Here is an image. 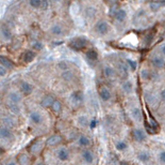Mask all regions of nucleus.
Returning <instances> with one entry per match:
<instances>
[{
    "mask_svg": "<svg viewBox=\"0 0 165 165\" xmlns=\"http://www.w3.org/2000/svg\"><path fill=\"white\" fill-rule=\"evenodd\" d=\"M69 45H70L71 48L76 49V51H80V49H82V48H84V47H85L86 40H85V38H82V36H80V38L74 39V40L69 43Z\"/></svg>",
    "mask_w": 165,
    "mask_h": 165,
    "instance_id": "f257e3e1",
    "label": "nucleus"
},
{
    "mask_svg": "<svg viewBox=\"0 0 165 165\" xmlns=\"http://www.w3.org/2000/svg\"><path fill=\"white\" fill-rule=\"evenodd\" d=\"M62 136L60 135V134H53V135H51L50 137L47 140L46 142V145L49 147H53V146H56V145H59L61 142H62Z\"/></svg>",
    "mask_w": 165,
    "mask_h": 165,
    "instance_id": "f03ea898",
    "label": "nucleus"
},
{
    "mask_svg": "<svg viewBox=\"0 0 165 165\" xmlns=\"http://www.w3.org/2000/svg\"><path fill=\"white\" fill-rule=\"evenodd\" d=\"M13 137L12 130L9 127H0V138L2 140H11Z\"/></svg>",
    "mask_w": 165,
    "mask_h": 165,
    "instance_id": "7ed1b4c3",
    "label": "nucleus"
},
{
    "mask_svg": "<svg viewBox=\"0 0 165 165\" xmlns=\"http://www.w3.org/2000/svg\"><path fill=\"white\" fill-rule=\"evenodd\" d=\"M20 90L25 95H29V94H31L32 91H33V86L28 82H21Z\"/></svg>",
    "mask_w": 165,
    "mask_h": 165,
    "instance_id": "20e7f679",
    "label": "nucleus"
},
{
    "mask_svg": "<svg viewBox=\"0 0 165 165\" xmlns=\"http://www.w3.org/2000/svg\"><path fill=\"white\" fill-rule=\"evenodd\" d=\"M56 157H58V159L60 160V161H62V162L67 161V160H68V158H69L68 150H67L66 148H60L58 150V152H56Z\"/></svg>",
    "mask_w": 165,
    "mask_h": 165,
    "instance_id": "39448f33",
    "label": "nucleus"
},
{
    "mask_svg": "<svg viewBox=\"0 0 165 165\" xmlns=\"http://www.w3.org/2000/svg\"><path fill=\"white\" fill-rule=\"evenodd\" d=\"M96 31L99 34H106L109 31V25L106 21H99L96 25Z\"/></svg>",
    "mask_w": 165,
    "mask_h": 165,
    "instance_id": "423d86ee",
    "label": "nucleus"
},
{
    "mask_svg": "<svg viewBox=\"0 0 165 165\" xmlns=\"http://www.w3.org/2000/svg\"><path fill=\"white\" fill-rule=\"evenodd\" d=\"M132 135H133V138L136 140V142L141 143V142H144V140H146V135H145V133L140 129L134 130V131L132 132Z\"/></svg>",
    "mask_w": 165,
    "mask_h": 165,
    "instance_id": "0eeeda50",
    "label": "nucleus"
},
{
    "mask_svg": "<svg viewBox=\"0 0 165 165\" xmlns=\"http://www.w3.org/2000/svg\"><path fill=\"white\" fill-rule=\"evenodd\" d=\"M30 120L35 125H41L43 122V116L38 112H32L30 114Z\"/></svg>",
    "mask_w": 165,
    "mask_h": 165,
    "instance_id": "6e6552de",
    "label": "nucleus"
},
{
    "mask_svg": "<svg viewBox=\"0 0 165 165\" xmlns=\"http://www.w3.org/2000/svg\"><path fill=\"white\" fill-rule=\"evenodd\" d=\"M82 159L85 163L88 164H92L93 161H94V155H93L92 151L90 150H84L82 151Z\"/></svg>",
    "mask_w": 165,
    "mask_h": 165,
    "instance_id": "1a4fd4ad",
    "label": "nucleus"
},
{
    "mask_svg": "<svg viewBox=\"0 0 165 165\" xmlns=\"http://www.w3.org/2000/svg\"><path fill=\"white\" fill-rule=\"evenodd\" d=\"M42 147H43L42 142H41V140H36V142H34L33 144L31 145L29 150L31 151V153H33V155H38V153L42 150Z\"/></svg>",
    "mask_w": 165,
    "mask_h": 165,
    "instance_id": "9d476101",
    "label": "nucleus"
},
{
    "mask_svg": "<svg viewBox=\"0 0 165 165\" xmlns=\"http://www.w3.org/2000/svg\"><path fill=\"white\" fill-rule=\"evenodd\" d=\"M0 63H1V66L4 67L6 70L14 68V63L12 62V60H10L8 57H4V56H0Z\"/></svg>",
    "mask_w": 165,
    "mask_h": 165,
    "instance_id": "9b49d317",
    "label": "nucleus"
},
{
    "mask_svg": "<svg viewBox=\"0 0 165 165\" xmlns=\"http://www.w3.org/2000/svg\"><path fill=\"white\" fill-rule=\"evenodd\" d=\"M9 100H10L11 103L18 104L21 101V95L20 93L16 92V91H12V92L9 93Z\"/></svg>",
    "mask_w": 165,
    "mask_h": 165,
    "instance_id": "f8f14e48",
    "label": "nucleus"
},
{
    "mask_svg": "<svg viewBox=\"0 0 165 165\" xmlns=\"http://www.w3.org/2000/svg\"><path fill=\"white\" fill-rule=\"evenodd\" d=\"M35 58V54L33 53V52L31 51H27L23 53V55L21 56V59H23V62H26V63H29V62L33 61V59Z\"/></svg>",
    "mask_w": 165,
    "mask_h": 165,
    "instance_id": "ddd939ff",
    "label": "nucleus"
},
{
    "mask_svg": "<svg viewBox=\"0 0 165 165\" xmlns=\"http://www.w3.org/2000/svg\"><path fill=\"white\" fill-rule=\"evenodd\" d=\"M99 95H100V98H101L102 101H109V100L111 99L110 90L108 88H106V87H102V88L99 90Z\"/></svg>",
    "mask_w": 165,
    "mask_h": 165,
    "instance_id": "4468645a",
    "label": "nucleus"
},
{
    "mask_svg": "<svg viewBox=\"0 0 165 165\" xmlns=\"http://www.w3.org/2000/svg\"><path fill=\"white\" fill-rule=\"evenodd\" d=\"M53 101H55V99H53L52 95H45L42 100V105L44 107H51Z\"/></svg>",
    "mask_w": 165,
    "mask_h": 165,
    "instance_id": "2eb2a0df",
    "label": "nucleus"
},
{
    "mask_svg": "<svg viewBox=\"0 0 165 165\" xmlns=\"http://www.w3.org/2000/svg\"><path fill=\"white\" fill-rule=\"evenodd\" d=\"M17 162L19 163V165H29L30 159L26 153H21V155H19L18 158H17Z\"/></svg>",
    "mask_w": 165,
    "mask_h": 165,
    "instance_id": "dca6fc26",
    "label": "nucleus"
},
{
    "mask_svg": "<svg viewBox=\"0 0 165 165\" xmlns=\"http://www.w3.org/2000/svg\"><path fill=\"white\" fill-rule=\"evenodd\" d=\"M51 109H52L53 113H56V114H60L61 112H62V104H61V102L59 101V100H55L52 103V105H51Z\"/></svg>",
    "mask_w": 165,
    "mask_h": 165,
    "instance_id": "f3484780",
    "label": "nucleus"
},
{
    "mask_svg": "<svg viewBox=\"0 0 165 165\" xmlns=\"http://www.w3.org/2000/svg\"><path fill=\"white\" fill-rule=\"evenodd\" d=\"M71 99H73V101L75 102V103H80V102H82V100H83V94H82L81 91H75V92H73V94H71Z\"/></svg>",
    "mask_w": 165,
    "mask_h": 165,
    "instance_id": "a211bd4d",
    "label": "nucleus"
},
{
    "mask_svg": "<svg viewBox=\"0 0 165 165\" xmlns=\"http://www.w3.org/2000/svg\"><path fill=\"white\" fill-rule=\"evenodd\" d=\"M126 17H127V13H126V11L123 10V9H120V10H118L115 13V18L118 21H124L126 19Z\"/></svg>",
    "mask_w": 165,
    "mask_h": 165,
    "instance_id": "6ab92c4d",
    "label": "nucleus"
},
{
    "mask_svg": "<svg viewBox=\"0 0 165 165\" xmlns=\"http://www.w3.org/2000/svg\"><path fill=\"white\" fill-rule=\"evenodd\" d=\"M78 143H79V145H80V146H82V147H88V145L91 144L90 140H88L85 135H80L79 140H78Z\"/></svg>",
    "mask_w": 165,
    "mask_h": 165,
    "instance_id": "aec40b11",
    "label": "nucleus"
},
{
    "mask_svg": "<svg viewBox=\"0 0 165 165\" xmlns=\"http://www.w3.org/2000/svg\"><path fill=\"white\" fill-rule=\"evenodd\" d=\"M131 116L133 117V119H135L136 121H140L142 118V113H141L140 108H133L131 110Z\"/></svg>",
    "mask_w": 165,
    "mask_h": 165,
    "instance_id": "412c9836",
    "label": "nucleus"
},
{
    "mask_svg": "<svg viewBox=\"0 0 165 165\" xmlns=\"http://www.w3.org/2000/svg\"><path fill=\"white\" fill-rule=\"evenodd\" d=\"M86 57L90 60H92V61H95V60H97V58H98V53H97L95 49H90V51L86 53Z\"/></svg>",
    "mask_w": 165,
    "mask_h": 165,
    "instance_id": "4be33fe9",
    "label": "nucleus"
},
{
    "mask_svg": "<svg viewBox=\"0 0 165 165\" xmlns=\"http://www.w3.org/2000/svg\"><path fill=\"white\" fill-rule=\"evenodd\" d=\"M103 74L106 77H113L115 75V71L111 67H105L103 68Z\"/></svg>",
    "mask_w": 165,
    "mask_h": 165,
    "instance_id": "5701e85b",
    "label": "nucleus"
},
{
    "mask_svg": "<svg viewBox=\"0 0 165 165\" xmlns=\"http://www.w3.org/2000/svg\"><path fill=\"white\" fill-rule=\"evenodd\" d=\"M73 77H74V74H73V72H71V71H69V70L63 71L62 79H64V81L69 82V81H71V79H73Z\"/></svg>",
    "mask_w": 165,
    "mask_h": 165,
    "instance_id": "b1692460",
    "label": "nucleus"
},
{
    "mask_svg": "<svg viewBox=\"0 0 165 165\" xmlns=\"http://www.w3.org/2000/svg\"><path fill=\"white\" fill-rule=\"evenodd\" d=\"M152 63H153V66L157 67V68H163L165 62H164V60L162 59V58L156 57V58H153V59H152Z\"/></svg>",
    "mask_w": 165,
    "mask_h": 165,
    "instance_id": "393cba45",
    "label": "nucleus"
},
{
    "mask_svg": "<svg viewBox=\"0 0 165 165\" xmlns=\"http://www.w3.org/2000/svg\"><path fill=\"white\" fill-rule=\"evenodd\" d=\"M51 32H52L53 36H58L63 33V29L60 25H55V26H52V28H51Z\"/></svg>",
    "mask_w": 165,
    "mask_h": 165,
    "instance_id": "a878e982",
    "label": "nucleus"
},
{
    "mask_svg": "<svg viewBox=\"0 0 165 165\" xmlns=\"http://www.w3.org/2000/svg\"><path fill=\"white\" fill-rule=\"evenodd\" d=\"M132 84L131 82H125L123 84V90L125 91L126 93H131L132 92Z\"/></svg>",
    "mask_w": 165,
    "mask_h": 165,
    "instance_id": "bb28decb",
    "label": "nucleus"
},
{
    "mask_svg": "<svg viewBox=\"0 0 165 165\" xmlns=\"http://www.w3.org/2000/svg\"><path fill=\"white\" fill-rule=\"evenodd\" d=\"M9 108H10L11 112L14 113V114H19V112H20V107H19L18 104L10 103V105H9Z\"/></svg>",
    "mask_w": 165,
    "mask_h": 165,
    "instance_id": "cd10ccee",
    "label": "nucleus"
},
{
    "mask_svg": "<svg viewBox=\"0 0 165 165\" xmlns=\"http://www.w3.org/2000/svg\"><path fill=\"white\" fill-rule=\"evenodd\" d=\"M165 3L164 1H158V2H151L150 3V9L152 11H157V10H159L160 8H161L162 6Z\"/></svg>",
    "mask_w": 165,
    "mask_h": 165,
    "instance_id": "c85d7f7f",
    "label": "nucleus"
},
{
    "mask_svg": "<svg viewBox=\"0 0 165 165\" xmlns=\"http://www.w3.org/2000/svg\"><path fill=\"white\" fill-rule=\"evenodd\" d=\"M78 123H79L81 127H86L88 125V119L86 118V116H80L78 118Z\"/></svg>",
    "mask_w": 165,
    "mask_h": 165,
    "instance_id": "c756f323",
    "label": "nucleus"
},
{
    "mask_svg": "<svg viewBox=\"0 0 165 165\" xmlns=\"http://www.w3.org/2000/svg\"><path fill=\"white\" fill-rule=\"evenodd\" d=\"M127 144H126L125 142H117L116 145H115V148L117 149L118 151H123L125 150V149H127Z\"/></svg>",
    "mask_w": 165,
    "mask_h": 165,
    "instance_id": "7c9ffc66",
    "label": "nucleus"
},
{
    "mask_svg": "<svg viewBox=\"0 0 165 165\" xmlns=\"http://www.w3.org/2000/svg\"><path fill=\"white\" fill-rule=\"evenodd\" d=\"M2 36H3L4 39H6V40H10V39L12 38V33H11V31L5 27L2 28Z\"/></svg>",
    "mask_w": 165,
    "mask_h": 165,
    "instance_id": "2f4dec72",
    "label": "nucleus"
},
{
    "mask_svg": "<svg viewBox=\"0 0 165 165\" xmlns=\"http://www.w3.org/2000/svg\"><path fill=\"white\" fill-rule=\"evenodd\" d=\"M30 6H33V8L38 9L42 6V0H30Z\"/></svg>",
    "mask_w": 165,
    "mask_h": 165,
    "instance_id": "473e14b6",
    "label": "nucleus"
},
{
    "mask_svg": "<svg viewBox=\"0 0 165 165\" xmlns=\"http://www.w3.org/2000/svg\"><path fill=\"white\" fill-rule=\"evenodd\" d=\"M149 159V155L147 152H141L140 155H138V160L142 162H146L148 161Z\"/></svg>",
    "mask_w": 165,
    "mask_h": 165,
    "instance_id": "72a5a7b5",
    "label": "nucleus"
},
{
    "mask_svg": "<svg viewBox=\"0 0 165 165\" xmlns=\"http://www.w3.org/2000/svg\"><path fill=\"white\" fill-rule=\"evenodd\" d=\"M128 64H129L130 69H131L132 71H135L136 70V67H138V64H136V62L134 61V60H131V59H128L127 60Z\"/></svg>",
    "mask_w": 165,
    "mask_h": 165,
    "instance_id": "f704fd0d",
    "label": "nucleus"
},
{
    "mask_svg": "<svg viewBox=\"0 0 165 165\" xmlns=\"http://www.w3.org/2000/svg\"><path fill=\"white\" fill-rule=\"evenodd\" d=\"M59 68L61 69L62 71H65V70H68V64L66 63L65 61H61V62H59Z\"/></svg>",
    "mask_w": 165,
    "mask_h": 165,
    "instance_id": "c9c22d12",
    "label": "nucleus"
},
{
    "mask_svg": "<svg viewBox=\"0 0 165 165\" xmlns=\"http://www.w3.org/2000/svg\"><path fill=\"white\" fill-rule=\"evenodd\" d=\"M141 76H142V79H149L148 70H142V72H141Z\"/></svg>",
    "mask_w": 165,
    "mask_h": 165,
    "instance_id": "e433bc0d",
    "label": "nucleus"
},
{
    "mask_svg": "<svg viewBox=\"0 0 165 165\" xmlns=\"http://www.w3.org/2000/svg\"><path fill=\"white\" fill-rule=\"evenodd\" d=\"M88 125H90L91 129H95V128H96V125H97V120H96V119H92Z\"/></svg>",
    "mask_w": 165,
    "mask_h": 165,
    "instance_id": "4c0bfd02",
    "label": "nucleus"
},
{
    "mask_svg": "<svg viewBox=\"0 0 165 165\" xmlns=\"http://www.w3.org/2000/svg\"><path fill=\"white\" fill-rule=\"evenodd\" d=\"M5 74H6V69L4 68V67L0 66V77L4 76Z\"/></svg>",
    "mask_w": 165,
    "mask_h": 165,
    "instance_id": "58836bf2",
    "label": "nucleus"
},
{
    "mask_svg": "<svg viewBox=\"0 0 165 165\" xmlns=\"http://www.w3.org/2000/svg\"><path fill=\"white\" fill-rule=\"evenodd\" d=\"M160 161L165 163V151H162V152L160 153Z\"/></svg>",
    "mask_w": 165,
    "mask_h": 165,
    "instance_id": "ea45409f",
    "label": "nucleus"
},
{
    "mask_svg": "<svg viewBox=\"0 0 165 165\" xmlns=\"http://www.w3.org/2000/svg\"><path fill=\"white\" fill-rule=\"evenodd\" d=\"M33 47L35 49H41L42 48V44H41V43H35V44L33 45Z\"/></svg>",
    "mask_w": 165,
    "mask_h": 165,
    "instance_id": "a19ab883",
    "label": "nucleus"
},
{
    "mask_svg": "<svg viewBox=\"0 0 165 165\" xmlns=\"http://www.w3.org/2000/svg\"><path fill=\"white\" fill-rule=\"evenodd\" d=\"M161 99L165 102V90H162L161 91Z\"/></svg>",
    "mask_w": 165,
    "mask_h": 165,
    "instance_id": "79ce46f5",
    "label": "nucleus"
},
{
    "mask_svg": "<svg viewBox=\"0 0 165 165\" xmlns=\"http://www.w3.org/2000/svg\"><path fill=\"white\" fill-rule=\"evenodd\" d=\"M34 165H46V164H45L43 161H36L35 163H34Z\"/></svg>",
    "mask_w": 165,
    "mask_h": 165,
    "instance_id": "37998d69",
    "label": "nucleus"
},
{
    "mask_svg": "<svg viewBox=\"0 0 165 165\" xmlns=\"http://www.w3.org/2000/svg\"><path fill=\"white\" fill-rule=\"evenodd\" d=\"M3 152H4V149L0 147V155H2V153H3Z\"/></svg>",
    "mask_w": 165,
    "mask_h": 165,
    "instance_id": "c03bdc74",
    "label": "nucleus"
},
{
    "mask_svg": "<svg viewBox=\"0 0 165 165\" xmlns=\"http://www.w3.org/2000/svg\"><path fill=\"white\" fill-rule=\"evenodd\" d=\"M162 53H163L164 55H165V45H164L163 47H162Z\"/></svg>",
    "mask_w": 165,
    "mask_h": 165,
    "instance_id": "a18cd8bd",
    "label": "nucleus"
},
{
    "mask_svg": "<svg viewBox=\"0 0 165 165\" xmlns=\"http://www.w3.org/2000/svg\"><path fill=\"white\" fill-rule=\"evenodd\" d=\"M8 165H16V163H15V162H10Z\"/></svg>",
    "mask_w": 165,
    "mask_h": 165,
    "instance_id": "49530a36",
    "label": "nucleus"
},
{
    "mask_svg": "<svg viewBox=\"0 0 165 165\" xmlns=\"http://www.w3.org/2000/svg\"><path fill=\"white\" fill-rule=\"evenodd\" d=\"M53 1H60V0H53Z\"/></svg>",
    "mask_w": 165,
    "mask_h": 165,
    "instance_id": "de8ad7c7",
    "label": "nucleus"
}]
</instances>
